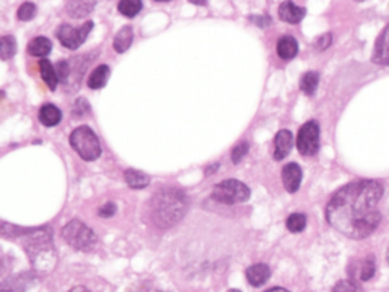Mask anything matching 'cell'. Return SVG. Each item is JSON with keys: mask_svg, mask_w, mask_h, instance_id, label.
Wrapping results in <instances>:
<instances>
[{"mask_svg": "<svg viewBox=\"0 0 389 292\" xmlns=\"http://www.w3.org/2000/svg\"><path fill=\"white\" fill-rule=\"evenodd\" d=\"M377 180H357L341 187L330 198L326 218L332 227L350 239H365L377 230L381 213L377 204L383 196Z\"/></svg>", "mask_w": 389, "mask_h": 292, "instance_id": "obj_1", "label": "cell"}, {"mask_svg": "<svg viewBox=\"0 0 389 292\" xmlns=\"http://www.w3.org/2000/svg\"><path fill=\"white\" fill-rule=\"evenodd\" d=\"M189 201L185 192L174 187H165L156 192L151 201V215L154 222L161 229L174 227L186 215Z\"/></svg>", "mask_w": 389, "mask_h": 292, "instance_id": "obj_2", "label": "cell"}, {"mask_svg": "<svg viewBox=\"0 0 389 292\" xmlns=\"http://www.w3.org/2000/svg\"><path fill=\"white\" fill-rule=\"evenodd\" d=\"M23 248L36 273L49 274L54 271L58 254L52 242V230L46 227L32 229L25 235Z\"/></svg>", "mask_w": 389, "mask_h": 292, "instance_id": "obj_3", "label": "cell"}, {"mask_svg": "<svg viewBox=\"0 0 389 292\" xmlns=\"http://www.w3.org/2000/svg\"><path fill=\"white\" fill-rule=\"evenodd\" d=\"M69 142L72 148L75 149L79 157L84 158L85 162H94V160H98L102 154V146L98 136L87 125H81L73 129L69 137Z\"/></svg>", "mask_w": 389, "mask_h": 292, "instance_id": "obj_4", "label": "cell"}, {"mask_svg": "<svg viewBox=\"0 0 389 292\" xmlns=\"http://www.w3.org/2000/svg\"><path fill=\"white\" fill-rule=\"evenodd\" d=\"M61 235L65 242L78 251H90L98 244V236L94 235V231L79 219H72L65 224Z\"/></svg>", "mask_w": 389, "mask_h": 292, "instance_id": "obj_5", "label": "cell"}, {"mask_svg": "<svg viewBox=\"0 0 389 292\" xmlns=\"http://www.w3.org/2000/svg\"><path fill=\"white\" fill-rule=\"evenodd\" d=\"M213 198L222 204L246 202L251 196V189L239 180H224L213 187Z\"/></svg>", "mask_w": 389, "mask_h": 292, "instance_id": "obj_6", "label": "cell"}, {"mask_svg": "<svg viewBox=\"0 0 389 292\" xmlns=\"http://www.w3.org/2000/svg\"><path fill=\"white\" fill-rule=\"evenodd\" d=\"M93 21H85L83 26L73 28L67 23L60 25L56 29V39L60 40L65 49L75 50L87 40V36L92 32Z\"/></svg>", "mask_w": 389, "mask_h": 292, "instance_id": "obj_7", "label": "cell"}, {"mask_svg": "<svg viewBox=\"0 0 389 292\" xmlns=\"http://www.w3.org/2000/svg\"><path fill=\"white\" fill-rule=\"evenodd\" d=\"M297 148L301 156H315L319 149V125L317 121L306 122L297 136Z\"/></svg>", "mask_w": 389, "mask_h": 292, "instance_id": "obj_8", "label": "cell"}, {"mask_svg": "<svg viewBox=\"0 0 389 292\" xmlns=\"http://www.w3.org/2000/svg\"><path fill=\"white\" fill-rule=\"evenodd\" d=\"M35 282L36 275L34 273H20L3 280L0 289L6 292H26L29 288L34 286Z\"/></svg>", "mask_w": 389, "mask_h": 292, "instance_id": "obj_9", "label": "cell"}, {"mask_svg": "<svg viewBox=\"0 0 389 292\" xmlns=\"http://www.w3.org/2000/svg\"><path fill=\"white\" fill-rule=\"evenodd\" d=\"M282 180L283 186L289 194H295L299 186L301 180H303V171L298 163H288L282 171Z\"/></svg>", "mask_w": 389, "mask_h": 292, "instance_id": "obj_10", "label": "cell"}, {"mask_svg": "<svg viewBox=\"0 0 389 292\" xmlns=\"http://www.w3.org/2000/svg\"><path fill=\"white\" fill-rule=\"evenodd\" d=\"M371 60L380 65H389V23L376 40Z\"/></svg>", "mask_w": 389, "mask_h": 292, "instance_id": "obj_11", "label": "cell"}, {"mask_svg": "<svg viewBox=\"0 0 389 292\" xmlns=\"http://www.w3.org/2000/svg\"><path fill=\"white\" fill-rule=\"evenodd\" d=\"M293 145V136L289 129H280L274 138V158L280 160L289 156Z\"/></svg>", "mask_w": 389, "mask_h": 292, "instance_id": "obj_12", "label": "cell"}, {"mask_svg": "<svg viewBox=\"0 0 389 292\" xmlns=\"http://www.w3.org/2000/svg\"><path fill=\"white\" fill-rule=\"evenodd\" d=\"M246 280L251 286L259 288L262 284H265L271 277V268L266 264H255L246 268L245 271Z\"/></svg>", "mask_w": 389, "mask_h": 292, "instance_id": "obj_13", "label": "cell"}, {"mask_svg": "<svg viewBox=\"0 0 389 292\" xmlns=\"http://www.w3.org/2000/svg\"><path fill=\"white\" fill-rule=\"evenodd\" d=\"M278 16H280V19L286 21V23L295 25L304 19L306 8L292 3V2H283L280 5V8H278Z\"/></svg>", "mask_w": 389, "mask_h": 292, "instance_id": "obj_14", "label": "cell"}, {"mask_svg": "<svg viewBox=\"0 0 389 292\" xmlns=\"http://www.w3.org/2000/svg\"><path fill=\"white\" fill-rule=\"evenodd\" d=\"M94 8H96V2H90V0H70L65 5V10L73 19H84L92 14Z\"/></svg>", "mask_w": 389, "mask_h": 292, "instance_id": "obj_15", "label": "cell"}, {"mask_svg": "<svg viewBox=\"0 0 389 292\" xmlns=\"http://www.w3.org/2000/svg\"><path fill=\"white\" fill-rule=\"evenodd\" d=\"M39 119L45 127H56L63 119L61 110L54 104H45L40 108Z\"/></svg>", "mask_w": 389, "mask_h": 292, "instance_id": "obj_16", "label": "cell"}, {"mask_svg": "<svg viewBox=\"0 0 389 292\" xmlns=\"http://www.w3.org/2000/svg\"><path fill=\"white\" fill-rule=\"evenodd\" d=\"M277 54L283 60H292L298 54V41L291 35H283L277 43Z\"/></svg>", "mask_w": 389, "mask_h": 292, "instance_id": "obj_17", "label": "cell"}, {"mask_svg": "<svg viewBox=\"0 0 389 292\" xmlns=\"http://www.w3.org/2000/svg\"><path fill=\"white\" fill-rule=\"evenodd\" d=\"M50 52H52V43H50L48 36H35L28 43L29 55L41 56L45 60V56H48Z\"/></svg>", "mask_w": 389, "mask_h": 292, "instance_id": "obj_18", "label": "cell"}, {"mask_svg": "<svg viewBox=\"0 0 389 292\" xmlns=\"http://www.w3.org/2000/svg\"><path fill=\"white\" fill-rule=\"evenodd\" d=\"M109 73H112V72H109V67L107 64L98 65V67L90 73L89 79H87V85H89L92 90L104 89L107 81H108V78H109Z\"/></svg>", "mask_w": 389, "mask_h": 292, "instance_id": "obj_19", "label": "cell"}, {"mask_svg": "<svg viewBox=\"0 0 389 292\" xmlns=\"http://www.w3.org/2000/svg\"><path fill=\"white\" fill-rule=\"evenodd\" d=\"M134 40V31L131 26H123L119 32L116 34L114 41H113V48L116 49V52L123 54L133 45Z\"/></svg>", "mask_w": 389, "mask_h": 292, "instance_id": "obj_20", "label": "cell"}, {"mask_svg": "<svg viewBox=\"0 0 389 292\" xmlns=\"http://www.w3.org/2000/svg\"><path fill=\"white\" fill-rule=\"evenodd\" d=\"M374 274H376V260H374L372 255H368L366 259L357 262V271L351 277H356V279L366 282L372 279Z\"/></svg>", "mask_w": 389, "mask_h": 292, "instance_id": "obj_21", "label": "cell"}, {"mask_svg": "<svg viewBox=\"0 0 389 292\" xmlns=\"http://www.w3.org/2000/svg\"><path fill=\"white\" fill-rule=\"evenodd\" d=\"M125 181L128 182V186L131 189H145L149 186V177L146 174H143L142 171H137V169H127L125 171Z\"/></svg>", "mask_w": 389, "mask_h": 292, "instance_id": "obj_22", "label": "cell"}, {"mask_svg": "<svg viewBox=\"0 0 389 292\" xmlns=\"http://www.w3.org/2000/svg\"><path fill=\"white\" fill-rule=\"evenodd\" d=\"M40 73H41V78L43 81L46 83V85L49 87L50 90H55L56 85H58V76H56V72H55V65H52L49 60H41L40 61Z\"/></svg>", "mask_w": 389, "mask_h": 292, "instance_id": "obj_23", "label": "cell"}, {"mask_svg": "<svg viewBox=\"0 0 389 292\" xmlns=\"http://www.w3.org/2000/svg\"><path fill=\"white\" fill-rule=\"evenodd\" d=\"M318 84H319V73L318 72H307L304 73L303 76H301V81H299V87H301V92L309 94H312L317 92L318 89Z\"/></svg>", "mask_w": 389, "mask_h": 292, "instance_id": "obj_24", "label": "cell"}, {"mask_svg": "<svg viewBox=\"0 0 389 292\" xmlns=\"http://www.w3.org/2000/svg\"><path fill=\"white\" fill-rule=\"evenodd\" d=\"M17 52V41L12 35H3L0 40V58L3 61H8Z\"/></svg>", "mask_w": 389, "mask_h": 292, "instance_id": "obj_25", "label": "cell"}, {"mask_svg": "<svg viewBox=\"0 0 389 292\" xmlns=\"http://www.w3.org/2000/svg\"><path fill=\"white\" fill-rule=\"evenodd\" d=\"M142 8H143V3L140 2V0H122V2H119V5H117V10H119V12L122 14V16L128 17V19L136 17L137 14L142 11Z\"/></svg>", "mask_w": 389, "mask_h": 292, "instance_id": "obj_26", "label": "cell"}, {"mask_svg": "<svg viewBox=\"0 0 389 292\" xmlns=\"http://www.w3.org/2000/svg\"><path fill=\"white\" fill-rule=\"evenodd\" d=\"M307 225V218L303 213H292L286 219V227L292 233H301Z\"/></svg>", "mask_w": 389, "mask_h": 292, "instance_id": "obj_27", "label": "cell"}, {"mask_svg": "<svg viewBox=\"0 0 389 292\" xmlns=\"http://www.w3.org/2000/svg\"><path fill=\"white\" fill-rule=\"evenodd\" d=\"M55 72L58 76V81L63 84L69 83L70 78V61L69 60H61L55 64Z\"/></svg>", "mask_w": 389, "mask_h": 292, "instance_id": "obj_28", "label": "cell"}, {"mask_svg": "<svg viewBox=\"0 0 389 292\" xmlns=\"http://www.w3.org/2000/svg\"><path fill=\"white\" fill-rule=\"evenodd\" d=\"M332 292H362V288L359 286V283L355 282L353 279H348V280H339L337 282Z\"/></svg>", "mask_w": 389, "mask_h": 292, "instance_id": "obj_29", "label": "cell"}, {"mask_svg": "<svg viewBox=\"0 0 389 292\" xmlns=\"http://www.w3.org/2000/svg\"><path fill=\"white\" fill-rule=\"evenodd\" d=\"M35 14H36V6L32 2H25L19 8L17 17L21 21H29L35 17Z\"/></svg>", "mask_w": 389, "mask_h": 292, "instance_id": "obj_30", "label": "cell"}, {"mask_svg": "<svg viewBox=\"0 0 389 292\" xmlns=\"http://www.w3.org/2000/svg\"><path fill=\"white\" fill-rule=\"evenodd\" d=\"M248 151H249V145L246 142H242V143H238L236 146H234L233 151H231L233 163L239 165L242 160H244V157L248 154Z\"/></svg>", "mask_w": 389, "mask_h": 292, "instance_id": "obj_31", "label": "cell"}, {"mask_svg": "<svg viewBox=\"0 0 389 292\" xmlns=\"http://www.w3.org/2000/svg\"><path fill=\"white\" fill-rule=\"evenodd\" d=\"M332 40H333L332 34H324V35H321L317 41H315V46H317L318 50H326L330 45H332Z\"/></svg>", "mask_w": 389, "mask_h": 292, "instance_id": "obj_32", "label": "cell"}, {"mask_svg": "<svg viewBox=\"0 0 389 292\" xmlns=\"http://www.w3.org/2000/svg\"><path fill=\"white\" fill-rule=\"evenodd\" d=\"M116 204H113V202H107L105 206H102L101 209H99V216H102V218H109V216H113L114 213H116Z\"/></svg>", "mask_w": 389, "mask_h": 292, "instance_id": "obj_33", "label": "cell"}, {"mask_svg": "<svg viewBox=\"0 0 389 292\" xmlns=\"http://www.w3.org/2000/svg\"><path fill=\"white\" fill-rule=\"evenodd\" d=\"M249 20L254 21V23L260 28H266L271 25V21H273L268 16H253V17H249Z\"/></svg>", "mask_w": 389, "mask_h": 292, "instance_id": "obj_34", "label": "cell"}, {"mask_svg": "<svg viewBox=\"0 0 389 292\" xmlns=\"http://www.w3.org/2000/svg\"><path fill=\"white\" fill-rule=\"evenodd\" d=\"M69 292H92V291L87 289L85 286H75V288H72Z\"/></svg>", "mask_w": 389, "mask_h": 292, "instance_id": "obj_35", "label": "cell"}, {"mask_svg": "<svg viewBox=\"0 0 389 292\" xmlns=\"http://www.w3.org/2000/svg\"><path fill=\"white\" fill-rule=\"evenodd\" d=\"M265 292H291V291H288L286 288L275 286V288H271V289H268V291H265Z\"/></svg>", "mask_w": 389, "mask_h": 292, "instance_id": "obj_36", "label": "cell"}, {"mask_svg": "<svg viewBox=\"0 0 389 292\" xmlns=\"http://www.w3.org/2000/svg\"><path fill=\"white\" fill-rule=\"evenodd\" d=\"M386 262H388V265H389V250H388V253H386Z\"/></svg>", "mask_w": 389, "mask_h": 292, "instance_id": "obj_37", "label": "cell"}, {"mask_svg": "<svg viewBox=\"0 0 389 292\" xmlns=\"http://www.w3.org/2000/svg\"><path fill=\"white\" fill-rule=\"evenodd\" d=\"M229 292H240V291L239 289H230Z\"/></svg>", "mask_w": 389, "mask_h": 292, "instance_id": "obj_38", "label": "cell"}, {"mask_svg": "<svg viewBox=\"0 0 389 292\" xmlns=\"http://www.w3.org/2000/svg\"><path fill=\"white\" fill-rule=\"evenodd\" d=\"M0 292H6V291H2V289H0Z\"/></svg>", "mask_w": 389, "mask_h": 292, "instance_id": "obj_39", "label": "cell"}, {"mask_svg": "<svg viewBox=\"0 0 389 292\" xmlns=\"http://www.w3.org/2000/svg\"><path fill=\"white\" fill-rule=\"evenodd\" d=\"M158 292H165V291H158Z\"/></svg>", "mask_w": 389, "mask_h": 292, "instance_id": "obj_40", "label": "cell"}]
</instances>
